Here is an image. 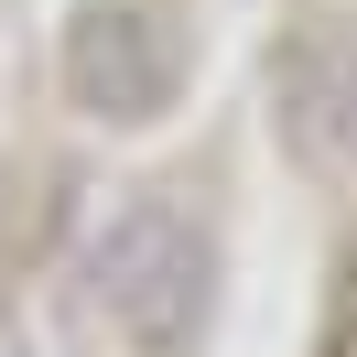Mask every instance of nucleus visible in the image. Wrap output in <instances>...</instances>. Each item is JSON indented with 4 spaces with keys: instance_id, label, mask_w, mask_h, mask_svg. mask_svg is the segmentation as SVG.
<instances>
[{
    "instance_id": "obj_3",
    "label": "nucleus",
    "mask_w": 357,
    "mask_h": 357,
    "mask_svg": "<svg viewBox=\"0 0 357 357\" xmlns=\"http://www.w3.org/2000/svg\"><path fill=\"white\" fill-rule=\"evenodd\" d=\"M271 119L303 162H357V33L303 22L271 66Z\"/></svg>"
},
{
    "instance_id": "obj_4",
    "label": "nucleus",
    "mask_w": 357,
    "mask_h": 357,
    "mask_svg": "<svg viewBox=\"0 0 357 357\" xmlns=\"http://www.w3.org/2000/svg\"><path fill=\"white\" fill-rule=\"evenodd\" d=\"M0 357H33V335H22V325H0Z\"/></svg>"
},
{
    "instance_id": "obj_2",
    "label": "nucleus",
    "mask_w": 357,
    "mask_h": 357,
    "mask_svg": "<svg viewBox=\"0 0 357 357\" xmlns=\"http://www.w3.org/2000/svg\"><path fill=\"white\" fill-rule=\"evenodd\" d=\"M66 87L87 119H162L184 87V33L141 0H98L66 33Z\"/></svg>"
},
{
    "instance_id": "obj_1",
    "label": "nucleus",
    "mask_w": 357,
    "mask_h": 357,
    "mask_svg": "<svg viewBox=\"0 0 357 357\" xmlns=\"http://www.w3.org/2000/svg\"><path fill=\"white\" fill-rule=\"evenodd\" d=\"M87 292L130 347L184 357L206 335V303H217V249L174 195H130L87 227Z\"/></svg>"
}]
</instances>
